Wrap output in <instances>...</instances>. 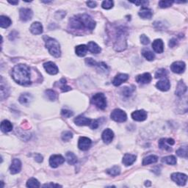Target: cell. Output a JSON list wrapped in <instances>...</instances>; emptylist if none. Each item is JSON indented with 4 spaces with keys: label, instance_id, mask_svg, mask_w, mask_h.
Here are the masks:
<instances>
[{
    "label": "cell",
    "instance_id": "obj_1",
    "mask_svg": "<svg viewBox=\"0 0 188 188\" xmlns=\"http://www.w3.org/2000/svg\"><path fill=\"white\" fill-rule=\"evenodd\" d=\"M12 77L16 82L21 85H28L30 81V69L24 64L16 65L12 69Z\"/></svg>",
    "mask_w": 188,
    "mask_h": 188
},
{
    "label": "cell",
    "instance_id": "obj_2",
    "mask_svg": "<svg viewBox=\"0 0 188 188\" xmlns=\"http://www.w3.org/2000/svg\"><path fill=\"white\" fill-rule=\"evenodd\" d=\"M126 38H127V29L124 27H120L118 28L116 38L114 43V49L115 51L121 52L126 49L127 46Z\"/></svg>",
    "mask_w": 188,
    "mask_h": 188
},
{
    "label": "cell",
    "instance_id": "obj_3",
    "mask_svg": "<svg viewBox=\"0 0 188 188\" xmlns=\"http://www.w3.org/2000/svg\"><path fill=\"white\" fill-rule=\"evenodd\" d=\"M43 40H44L46 47L48 49L50 55L53 56V57H57V58L60 57L61 51L59 43L55 39L47 35L43 36Z\"/></svg>",
    "mask_w": 188,
    "mask_h": 188
},
{
    "label": "cell",
    "instance_id": "obj_4",
    "mask_svg": "<svg viewBox=\"0 0 188 188\" xmlns=\"http://www.w3.org/2000/svg\"><path fill=\"white\" fill-rule=\"evenodd\" d=\"M91 103L96 106L99 109L104 110L107 107V100L104 94L98 93L94 94L91 99Z\"/></svg>",
    "mask_w": 188,
    "mask_h": 188
},
{
    "label": "cell",
    "instance_id": "obj_5",
    "mask_svg": "<svg viewBox=\"0 0 188 188\" xmlns=\"http://www.w3.org/2000/svg\"><path fill=\"white\" fill-rule=\"evenodd\" d=\"M80 21L82 22L83 27L85 29L89 30H93L96 27L95 21L88 16V14H80V15L77 16Z\"/></svg>",
    "mask_w": 188,
    "mask_h": 188
},
{
    "label": "cell",
    "instance_id": "obj_6",
    "mask_svg": "<svg viewBox=\"0 0 188 188\" xmlns=\"http://www.w3.org/2000/svg\"><path fill=\"white\" fill-rule=\"evenodd\" d=\"M110 118L115 121L122 123L126 121L127 119V115L124 111L121 109H115L111 113Z\"/></svg>",
    "mask_w": 188,
    "mask_h": 188
},
{
    "label": "cell",
    "instance_id": "obj_7",
    "mask_svg": "<svg viewBox=\"0 0 188 188\" xmlns=\"http://www.w3.org/2000/svg\"><path fill=\"white\" fill-rule=\"evenodd\" d=\"M171 179L179 186H184L187 183V176L182 173H173L171 174Z\"/></svg>",
    "mask_w": 188,
    "mask_h": 188
},
{
    "label": "cell",
    "instance_id": "obj_8",
    "mask_svg": "<svg viewBox=\"0 0 188 188\" xmlns=\"http://www.w3.org/2000/svg\"><path fill=\"white\" fill-rule=\"evenodd\" d=\"M65 162V159L60 154H54L50 157L49 164L52 168H56Z\"/></svg>",
    "mask_w": 188,
    "mask_h": 188
},
{
    "label": "cell",
    "instance_id": "obj_9",
    "mask_svg": "<svg viewBox=\"0 0 188 188\" xmlns=\"http://www.w3.org/2000/svg\"><path fill=\"white\" fill-rule=\"evenodd\" d=\"M33 13L29 8H21L19 10V17L22 21H28L32 19Z\"/></svg>",
    "mask_w": 188,
    "mask_h": 188
},
{
    "label": "cell",
    "instance_id": "obj_10",
    "mask_svg": "<svg viewBox=\"0 0 188 188\" xmlns=\"http://www.w3.org/2000/svg\"><path fill=\"white\" fill-rule=\"evenodd\" d=\"M91 140L86 137H80L79 139L78 147L82 151H87L90 149L91 146Z\"/></svg>",
    "mask_w": 188,
    "mask_h": 188
},
{
    "label": "cell",
    "instance_id": "obj_11",
    "mask_svg": "<svg viewBox=\"0 0 188 188\" xmlns=\"http://www.w3.org/2000/svg\"><path fill=\"white\" fill-rule=\"evenodd\" d=\"M186 65L182 61H176L172 63L171 66V69L173 73L176 74H182L185 70Z\"/></svg>",
    "mask_w": 188,
    "mask_h": 188
},
{
    "label": "cell",
    "instance_id": "obj_12",
    "mask_svg": "<svg viewBox=\"0 0 188 188\" xmlns=\"http://www.w3.org/2000/svg\"><path fill=\"white\" fill-rule=\"evenodd\" d=\"M132 118L136 121H143L147 118V113L144 110H136L132 113Z\"/></svg>",
    "mask_w": 188,
    "mask_h": 188
},
{
    "label": "cell",
    "instance_id": "obj_13",
    "mask_svg": "<svg viewBox=\"0 0 188 188\" xmlns=\"http://www.w3.org/2000/svg\"><path fill=\"white\" fill-rule=\"evenodd\" d=\"M43 67H44L45 70H46L47 73L51 75L57 74L59 71L57 66H56L53 62H51V61H50V62L45 63L44 64H43Z\"/></svg>",
    "mask_w": 188,
    "mask_h": 188
},
{
    "label": "cell",
    "instance_id": "obj_14",
    "mask_svg": "<svg viewBox=\"0 0 188 188\" xmlns=\"http://www.w3.org/2000/svg\"><path fill=\"white\" fill-rule=\"evenodd\" d=\"M21 170V162L19 159H13L10 166V172L11 174H16Z\"/></svg>",
    "mask_w": 188,
    "mask_h": 188
},
{
    "label": "cell",
    "instance_id": "obj_15",
    "mask_svg": "<svg viewBox=\"0 0 188 188\" xmlns=\"http://www.w3.org/2000/svg\"><path fill=\"white\" fill-rule=\"evenodd\" d=\"M69 27L71 29H74V30H82V29H85L82 22L80 21V20L77 17V16L70 18L69 19Z\"/></svg>",
    "mask_w": 188,
    "mask_h": 188
},
{
    "label": "cell",
    "instance_id": "obj_16",
    "mask_svg": "<svg viewBox=\"0 0 188 188\" xmlns=\"http://www.w3.org/2000/svg\"><path fill=\"white\" fill-rule=\"evenodd\" d=\"M157 88L160 89L162 91H168L171 88V84H170V81L166 77H164L163 79L159 81L156 85Z\"/></svg>",
    "mask_w": 188,
    "mask_h": 188
},
{
    "label": "cell",
    "instance_id": "obj_17",
    "mask_svg": "<svg viewBox=\"0 0 188 188\" xmlns=\"http://www.w3.org/2000/svg\"><path fill=\"white\" fill-rule=\"evenodd\" d=\"M102 140L107 144H109L112 142L114 137V133L110 129H106L102 132Z\"/></svg>",
    "mask_w": 188,
    "mask_h": 188
},
{
    "label": "cell",
    "instance_id": "obj_18",
    "mask_svg": "<svg viewBox=\"0 0 188 188\" xmlns=\"http://www.w3.org/2000/svg\"><path fill=\"white\" fill-rule=\"evenodd\" d=\"M129 79V76L126 74H117L114 78L113 81V84L115 86H119L122 84L123 82H126Z\"/></svg>",
    "mask_w": 188,
    "mask_h": 188
},
{
    "label": "cell",
    "instance_id": "obj_19",
    "mask_svg": "<svg viewBox=\"0 0 188 188\" xmlns=\"http://www.w3.org/2000/svg\"><path fill=\"white\" fill-rule=\"evenodd\" d=\"M151 75L149 73H144L143 74L138 75L136 77V82L140 84H148L151 81Z\"/></svg>",
    "mask_w": 188,
    "mask_h": 188
},
{
    "label": "cell",
    "instance_id": "obj_20",
    "mask_svg": "<svg viewBox=\"0 0 188 188\" xmlns=\"http://www.w3.org/2000/svg\"><path fill=\"white\" fill-rule=\"evenodd\" d=\"M91 119L86 118L83 115H79L74 119V123L77 126H90Z\"/></svg>",
    "mask_w": 188,
    "mask_h": 188
},
{
    "label": "cell",
    "instance_id": "obj_21",
    "mask_svg": "<svg viewBox=\"0 0 188 188\" xmlns=\"http://www.w3.org/2000/svg\"><path fill=\"white\" fill-rule=\"evenodd\" d=\"M152 48L154 51L157 53H162L164 51V43L162 40L156 39L152 43Z\"/></svg>",
    "mask_w": 188,
    "mask_h": 188
},
{
    "label": "cell",
    "instance_id": "obj_22",
    "mask_svg": "<svg viewBox=\"0 0 188 188\" xmlns=\"http://www.w3.org/2000/svg\"><path fill=\"white\" fill-rule=\"evenodd\" d=\"M30 30L34 35H40L43 32V26L38 21H36V22L32 24Z\"/></svg>",
    "mask_w": 188,
    "mask_h": 188
},
{
    "label": "cell",
    "instance_id": "obj_23",
    "mask_svg": "<svg viewBox=\"0 0 188 188\" xmlns=\"http://www.w3.org/2000/svg\"><path fill=\"white\" fill-rule=\"evenodd\" d=\"M187 85L184 84V82H183V81L181 80V81H179V82L178 83V85H177L176 92H175V93H176V95L177 96L181 97L186 93V91H187Z\"/></svg>",
    "mask_w": 188,
    "mask_h": 188
},
{
    "label": "cell",
    "instance_id": "obj_24",
    "mask_svg": "<svg viewBox=\"0 0 188 188\" xmlns=\"http://www.w3.org/2000/svg\"><path fill=\"white\" fill-rule=\"evenodd\" d=\"M32 96L30 93H23L19 97V102L21 103V104H24V105H29L30 103L32 102Z\"/></svg>",
    "mask_w": 188,
    "mask_h": 188
},
{
    "label": "cell",
    "instance_id": "obj_25",
    "mask_svg": "<svg viewBox=\"0 0 188 188\" xmlns=\"http://www.w3.org/2000/svg\"><path fill=\"white\" fill-rule=\"evenodd\" d=\"M138 14L142 19H151L153 15L151 9L145 8V7H143V8H141V10H140V12L138 13Z\"/></svg>",
    "mask_w": 188,
    "mask_h": 188
},
{
    "label": "cell",
    "instance_id": "obj_26",
    "mask_svg": "<svg viewBox=\"0 0 188 188\" xmlns=\"http://www.w3.org/2000/svg\"><path fill=\"white\" fill-rule=\"evenodd\" d=\"M136 158L137 157L135 155L130 154H126L124 156L122 162L124 164H125L126 166H129L135 162Z\"/></svg>",
    "mask_w": 188,
    "mask_h": 188
},
{
    "label": "cell",
    "instance_id": "obj_27",
    "mask_svg": "<svg viewBox=\"0 0 188 188\" xmlns=\"http://www.w3.org/2000/svg\"><path fill=\"white\" fill-rule=\"evenodd\" d=\"M88 46V49L93 54H99L102 51V49L100 48V46L96 43L93 42V41H90L88 43V46Z\"/></svg>",
    "mask_w": 188,
    "mask_h": 188
},
{
    "label": "cell",
    "instance_id": "obj_28",
    "mask_svg": "<svg viewBox=\"0 0 188 188\" xmlns=\"http://www.w3.org/2000/svg\"><path fill=\"white\" fill-rule=\"evenodd\" d=\"M9 96V88L7 87L6 83L3 82V78H1V99L4 100L5 99L8 98Z\"/></svg>",
    "mask_w": 188,
    "mask_h": 188
},
{
    "label": "cell",
    "instance_id": "obj_29",
    "mask_svg": "<svg viewBox=\"0 0 188 188\" xmlns=\"http://www.w3.org/2000/svg\"><path fill=\"white\" fill-rule=\"evenodd\" d=\"M88 46L85 44L79 45V46H76L75 52L76 54L79 57H84L86 55L87 52H88Z\"/></svg>",
    "mask_w": 188,
    "mask_h": 188
},
{
    "label": "cell",
    "instance_id": "obj_30",
    "mask_svg": "<svg viewBox=\"0 0 188 188\" xmlns=\"http://www.w3.org/2000/svg\"><path fill=\"white\" fill-rule=\"evenodd\" d=\"M13 127V124L8 120H4L1 123V129L3 132L6 133L12 131Z\"/></svg>",
    "mask_w": 188,
    "mask_h": 188
},
{
    "label": "cell",
    "instance_id": "obj_31",
    "mask_svg": "<svg viewBox=\"0 0 188 188\" xmlns=\"http://www.w3.org/2000/svg\"><path fill=\"white\" fill-rule=\"evenodd\" d=\"M158 160V157L155 155H149V156L145 157L143 160V165H147V164L155 163Z\"/></svg>",
    "mask_w": 188,
    "mask_h": 188
},
{
    "label": "cell",
    "instance_id": "obj_32",
    "mask_svg": "<svg viewBox=\"0 0 188 188\" xmlns=\"http://www.w3.org/2000/svg\"><path fill=\"white\" fill-rule=\"evenodd\" d=\"M12 21L8 17L5 16H2L0 17V26L2 28H8L10 26Z\"/></svg>",
    "mask_w": 188,
    "mask_h": 188
},
{
    "label": "cell",
    "instance_id": "obj_33",
    "mask_svg": "<svg viewBox=\"0 0 188 188\" xmlns=\"http://www.w3.org/2000/svg\"><path fill=\"white\" fill-rule=\"evenodd\" d=\"M66 160L68 163L69 164H74L77 162V156L72 152H67L66 155Z\"/></svg>",
    "mask_w": 188,
    "mask_h": 188
},
{
    "label": "cell",
    "instance_id": "obj_34",
    "mask_svg": "<svg viewBox=\"0 0 188 188\" xmlns=\"http://www.w3.org/2000/svg\"><path fill=\"white\" fill-rule=\"evenodd\" d=\"M107 173L112 176H116L121 173V168L119 166H113L111 168L107 170Z\"/></svg>",
    "mask_w": 188,
    "mask_h": 188
},
{
    "label": "cell",
    "instance_id": "obj_35",
    "mask_svg": "<svg viewBox=\"0 0 188 188\" xmlns=\"http://www.w3.org/2000/svg\"><path fill=\"white\" fill-rule=\"evenodd\" d=\"M142 55L146 60H148L149 61L153 60L155 57L154 54L151 51H150L149 49H145L143 50Z\"/></svg>",
    "mask_w": 188,
    "mask_h": 188
},
{
    "label": "cell",
    "instance_id": "obj_36",
    "mask_svg": "<svg viewBox=\"0 0 188 188\" xmlns=\"http://www.w3.org/2000/svg\"><path fill=\"white\" fill-rule=\"evenodd\" d=\"M162 162H164V163H166V164H171V165H174V164H176L177 160H176V157H175L174 156H172V155H171V156L163 157V158L162 159Z\"/></svg>",
    "mask_w": 188,
    "mask_h": 188
},
{
    "label": "cell",
    "instance_id": "obj_37",
    "mask_svg": "<svg viewBox=\"0 0 188 188\" xmlns=\"http://www.w3.org/2000/svg\"><path fill=\"white\" fill-rule=\"evenodd\" d=\"M45 95H46L47 99L50 101H55L57 97V93H56L55 90L50 89L46 90V91H45Z\"/></svg>",
    "mask_w": 188,
    "mask_h": 188
},
{
    "label": "cell",
    "instance_id": "obj_38",
    "mask_svg": "<svg viewBox=\"0 0 188 188\" xmlns=\"http://www.w3.org/2000/svg\"><path fill=\"white\" fill-rule=\"evenodd\" d=\"M176 154L179 157H183V158H187V146H182L180 149H179L176 151Z\"/></svg>",
    "mask_w": 188,
    "mask_h": 188
},
{
    "label": "cell",
    "instance_id": "obj_39",
    "mask_svg": "<svg viewBox=\"0 0 188 188\" xmlns=\"http://www.w3.org/2000/svg\"><path fill=\"white\" fill-rule=\"evenodd\" d=\"M159 147L161 149L166 150V151H171L172 150L171 147H169V145L166 142V139L164 138L160 139V141H159Z\"/></svg>",
    "mask_w": 188,
    "mask_h": 188
},
{
    "label": "cell",
    "instance_id": "obj_40",
    "mask_svg": "<svg viewBox=\"0 0 188 188\" xmlns=\"http://www.w3.org/2000/svg\"><path fill=\"white\" fill-rule=\"evenodd\" d=\"M40 186V182L35 178H30L27 182V187H39Z\"/></svg>",
    "mask_w": 188,
    "mask_h": 188
},
{
    "label": "cell",
    "instance_id": "obj_41",
    "mask_svg": "<svg viewBox=\"0 0 188 188\" xmlns=\"http://www.w3.org/2000/svg\"><path fill=\"white\" fill-rule=\"evenodd\" d=\"M97 67V69H98V70H99V71L102 72V73H107L108 71H109V68H108V66H107V65L105 64L104 63H97L96 66Z\"/></svg>",
    "mask_w": 188,
    "mask_h": 188
},
{
    "label": "cell",
    "instance_id": "obj_42",
    "mask_svg": "<svg viewBox=\"0 0 188 188\" xmlns=\"http://www.w3.org/2000/svg\"><path fill=\"white\" fill-rule=\"evenodd\" d=\"M134 90H135V88H134V87L132 88H130V87H124V88H123L121 93L124 96L129 97L132 94Z\"/></svg>",
    "mask_w": 188,
    "mask_h": 188
},
{
    "label": "cell",
    "instance_id": "obj_43",
    "mask_svg": "<svg viewBox=\"0 0 188 188\" xmlns=\"http://www.w3.org/2000/svg\"><path fill=\"white\" fill-rule=\"evenodd\" d=\"M60 89L63 92H67L69 91V90H71L70 87L66 85V79L63 78L61 79V80L60 81Z\"/></svg>",
    "mask_w": 188,
    "mask_h": 188
},
{
    "label": "cell",
    "instance_id": "obj_44",
    "mask_svg": "<svg viewBox=\"0 0 188 188\" xmlns=\"http://www.w3.org/2000/svg\"><path fill=\"white\" fill-rule=\"evenodd\" d=\"M61 137H62V139L63 141L68 142V141H69L70 139L73 137V133L70 131H65L62 133Z\"/></svg>",
    "mask_w": 188,
    "mask_h": 188
},
{
    "label": "cell",
    "instance_id": "obj_45",
    "mask_svg": "<svg viewBox=\"0 0 188 188\" xmlns=\"http://www.w3.org/2000/svg\"><path fill=\"white\" fill-rule=\"evenodd\" d=\"M168 75V72L164 68H160L159 69L155 74V78H162V77H165Z\"/></svg>",
    "mask_w": 188,
    "mask_h": 188
},
{
    "label": "cell",
    "instance_id": "obj_46",
    "mask_svg": "<svg viewBox=\"0 0 188 188\" xmlns=\"http://www.w3.org/2000/svg\"><path fill=\"white\" fill-rule=\"evenodd\" d=\"M113 5H114V2L113 1H111V0H106V1L103 2L102 6L104 9L109 10V9L113 8Z\"/></svg>",
    "mask_w": 188,
    "mask_h": 188
},
{
    "label": "cell",
    "instance_id": "obj_47",
    "mask_svg": "<svg viewBox=\"0 0 188 188\" xmlns=\"http://www.w3.org/2000/svg\"><path fill=\"white\" fill-rule=\"evenodd\" d=\"M174 2L173 1H160L159 2V6L161 8H167L171 7Z\"/></svg>",
    "mask_w": 188,
    "mask_h": 188
},
{
    "label": "cell",
    "instance_id": "obj_48",
    "mask_svg": "<svg viewBox=\"0 0 188 188\" xmlns=\"http://www.w3.org/2000/svg\"><path fill=\"white\" fill-rule=\"evenodd\" d=\"M61 114H62L63 116L66 118L71 117L72 115H74L73 112L70 111V110H62V111H61Z\"/></svg>",
    "mask_w": 188,
    "mask_h": 188
},
{
    "label": "cell",
    "instance_id": "obj_49",
    "mask_svg": "<svg viewBox=\"0 0 188 188\" xmlns=\"http://www.w3.org/2000/svg\"><path fill=\"white\" fill-rule=\"evenodd\" d=\"M140 38V42H141V43H142V44L147 45L150 43L149 38L145 35H141Z\"/></svg>",
    "mask_w": 188,
    "mask_h": 188
},
{
    "label": "cell",
    "instance_id": "obj_50",
    "mask_svg": "<svg viewBox=\"0 0 188 188\" xmlns=\"http://www.w3.org/2000/svg\"><path fill=\"white\" fill-rule=\"evenodd\" d=\"M85 63L87 65H88V66H96L97 64V63L92 58H86Z\"/></svg>",
    "mask_w": 188,
    "mask_h": 188
},
{
    "label": "cell",
    "instance_id": "obj_51",
    "mask_svg": "<svg viewBox=\"0 0 188 188\" xmlns=\"http://www.w3.org/2000/svg\"><path fill=\"white\" fill-rule=\"evenodd\" d=\"M99 121L98 120H92L90 124V127L93 129H96L99 127Z\"/></svg>",
    "mask_w": 188,
    "mask_h": 188
},
{
    "label": "cell",
    "instance_id": "obj_52",
    "mask_svg": "<svg viewBox=\"0 0 188 188\" xmlns=\"http://www.w3.org/2000/svg\"><path fill=\"white\" fill-rule=\"evenodd\" d=\"M66 12L64 11H57L55 14V17L57 19H62L66 16Z\"/></svg>",
    "mask_w": 188,
    "mask_h": 188
},
{
    "label": "cell",
    "instance_id": "obj_53",
    "mask_svg": "<svg viewBox=\"0 0 188 188\" xmlns=\"http://www.w3.org/2000/svg\"><path fill=\"white\" fill-rule=\"evenodd\" d=\"M132 3H134V4H135L136 5H138V6H140V5H141V6L144 7L146 6V5L149 4V2L147 1H137V2H132Z\"/></svg>",
    "mask_w": 188,
    "mask_h": 188
},
{
    "label": "cell",
    "instance_id": "obj_54",
    "mask_svg": "<svg viewBox=\"0 0 188 188\" xmlns=\"http://www.w3.org/2000/svg\"><path fill=\"white\" fill-rule=\"evenodd\" d=\"M34 157H35V160L38 162H43V157L41 156L40 154H36L34 155Z\"/></svg>",
    "mask_w": 188,
    "mask_h": 188
},
{
    "label": "cell",
    "instance_id": "obj_55",
    "mask_svg": "<svg viewBox=\"0 0 188 188\" xmlns=\"http://www.w3.org/2000/svg\"><path fill=\"white\" fill-rule=\"evenodd\" d=\"M87 5H88L89 8H93L96 7L97 3H96V2H94V1H88V2H87Z\"/></svg>",
    "mask_w": 188,
    "mask_h": 188
},
{
    "label": "cell",
    "instance_id": "obj_56",
    "mask_svg": "<svg viewBox=\"0 0 188 188\" xmlns=\"http://www.w3.org/2000/svg\"><path fill=\"white\" fill-rule=\"evenodd\" d=\"M43 187H62L61 185H59V184H56L53 183H50V184H43Z\"/></svg>",
    "mask_w": 188,
    "mask_h": 188
},
{
    "label": "cell",
    "instance_id": "obj_57",
    "mask_svg": "<svg viewBox=\"0 0 188 188\" xmlns=\"http://www.w3.org/2000/svg\"><path fill=\"white\" fill-rule=\"evenodd\" d=\"M176 43H177L176 39H175V38L171 39L169 42V46L171 47V48H173V47H174L175 46H176Z\"/></svg>",
    "mask_w": 188,
    "mask_h": 188
},
{
    "label": "cell",
    "instance_id": "obj_58",
    "mask_svg": "<svg viewBox=\"0 0 188 188\" xmlns=\"http://www.w3.org/2000/svg\"><path fill=\"white\" fill-rule=\"evenodd\" d=\"M166 142H167V143L168 144L169 146H173L175 144V141L172 138L166 139Z\"/></svg>",
    "mask_w": 188,
    "mask_h": 188
},
{
    "label": "cell",
    "instance_id": "obj_59",
    "mask_svg": "<svg viewBox=\"0 0 188 188\" xmlns=\"http://www.w3.org/2000/svg\"><path fill=\"white\" fill-rule=\"evenodd\" d=\"M8 2L10 3V4H11V5H18L19 4V1H16V2H14V1H8Z\"/></svg>",
    "mask_w": 188,
    "mask_h": 188
},
{
    "label": "cell",
    "instance_id": "obj_60",
    "mask_svg": "<svg viewBox=\"0 0 188 188\" xmlns=\"http://www.w3.org/2000/svg\"><path fill=\"white\" fill-rule=\"evenodd\" d=\"M145 185L147 186V187H149V186H151V182H150V181H146V183H145Z\"/></svg>",
    "mask_w": 188,
    "mask_h": 188
},
{
    "label": "cell",
    "instance_id": "obj_61",
    "mask_svg": "<svg viewBox=\"0 0 188 188\" xmlns=\"http://www.w3.org/2000/svg\"><path fill=\"white\" fill-rule=\"evenodd\" d=\"M44 2V3H50V2H51V1H48V2Z\"/></svg>",
    "mask_w": 188,
    "mask_h": 188
}]
</instances>
